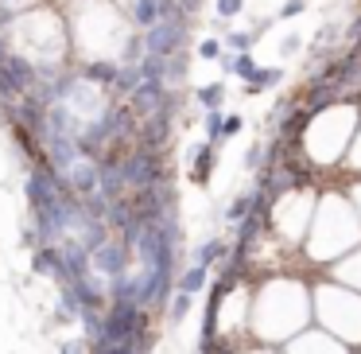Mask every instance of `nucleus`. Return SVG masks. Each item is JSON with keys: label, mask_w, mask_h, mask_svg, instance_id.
I'll use <instances>...</instances> for the list:
<instances>
[{"label": "nucleus", "mask_w": 361, "mask_h": 354, "mask_svg": "<svg viewBox=\"0 0 361 354\" xmlns=\"http://www.w3.org/2000/svg\"><path fill=\"white\" fill-rule=\"evenodd\" d=\"M303 12H307V0H283L276 20H295V16H303Z\"/></svg>", "instance_id": "bb28decb"}, {"label": "nucleus", "mask_w": 361, "mask_h": 354, "mask_svg": "<svg viewBox=\"0 0 361 354\" xmlns=\"http://www.w3.org/2000/svg\"><path fill=\"white\" fill-rule=\"evenodd\" d=\"M221 55H226V40H218V35H206V40H198V59H206V63H218Z\"/></svg>", "instance_id": "aec40b11"}, {"label": "nucleus", "mask_w": 361, "mask_h": 354, "mask_svg": "<svg viewBox=\"0 0 361 354\" xmlns=\"http://www.w3.org/2000/svg\"><path fill=\"white\" fill-rule=\"evenodd\" d=\"M206 281H210V269H206V265H190L187 273L179 276V292H190V296H198V292L206 288Z\"/></svg>", "instance_id": "4468645a"}, {"label": "nucleus", "mask_w": 361, "mask_h": 354, "mask_svg": "<svg viewBox=\"0 0 361 354\" xmlns=\"http://www.w3.org/2000/svg\"><path fill=\"white\" fill-rule=\"evenodd\" d=\"M144 327H148V307L109 304V312H105V319H102V331H97V338H94V354L105 350V346H113V343H125V338H140Z\"/></svg>", "instance_id": "f257e3e1"}, {"label": "nucleus", "mask_w": 361, "mask_h": 354, "mask_svg": "<svg viewBox=\"0 0 361 354\" xmlns=\"http://www.w3.org/2000/svg\"><path fill=\"white\" fill-rule=\"evenodd\" d=\"M345 51H361V12L345 24Z\"/></svg>", "instance_id": "a878e982"}, {"label": "nucleus", "mask_w": 361, "mask_h": 354, "mask_svg": "<svg viewBox=\"0 0 361 354\" xmlns=\"http://www.w3.org/2000/svg\"><path fill=\"white\" fill-rule=\"evenodd\" d=\"M179 105H183V98L171 90V98L164 102V110L140 121V129H136V144H140V148H159V152H164L167 141H171V125H175V113H179Z\"/></svg>", "instance_id": "7ed1b4c3"}, {"label": "nucleus", "mask_w": 361, "mask_h": 354, "mask_svg": "<svg viewBox=\"0 0 361 354\" xmlns=\"http://www.w3.org/2000/svg\"><path fill=\"white\" fill-rule=\"evenodd\" d=\"M221 125H226V113H221V110H210V113H206L202 129H206V141H210V144H221V141H226V136H221Z\"/></svg>", "instance_id": "412c9836"}, {"label": "nucleus", "mask_w": 361, "mask_h": 354, "mask_svg": "<svg viewBox=\"0 0 361 354\" xmlns=\"http://www.w3.org/2000/svg\"><path fill=\"white\" fill-rule=\"evenodd\" d=\"M190 304H195V296L190 292H175V300H171V323H183L190 315Z\"/></svg>", "instance_id": "5701e85b"}, {"label": "nucleus", "mask_w": 361, "mask_h": 354, "mask_svg": "<svg viewBox=\"0 0 361 354\" xmlns=\"http://www.w3.org/2000/svg\"><path fill=\"white\" fill-rule=\"evenodd\" d=\"M32 273H39V276H55L59 284H66L63 249H59V245H39V249L32 253Z\"/></svg>", "instance_id": "9d476101"}, {"label": "nucleus", "mask_w": 361, "mask_h": 354, "mask_svg": "<svg viewBox=\"0 0 361 354\" xmlns=\"http://www.w3.org/2000/svg\"><path fill=\"white\" fill-rule=\"evenodd\" d=\"M257 43H260L257 32H229L226 35V51H237V55H252Z\"/></svg>", "instance_id": "f3484780"}, {"label": "nucleus", "mask_w": 361, "mask_h": 354, "mask_svg": "<svg viewBox=\"0 0 361 354\" xmlns=\"http://www.w3.org/2000/svg\"><path fill=\"white\" fill-rule=\"evenodd\" d=\"M245 129V117L241 113H226V125H221V136H226V141H233L237 133H241Z\"/></svg>", "instance_id": "cd10ccee"}, {"label": "nucleus", "mask_w": 361, "mask_h": 354, "mask_svg": "<svg viewBox=\"0 0 361 354\" xmlns=\"http://www.w3.org/2000/svg\"><path fill=\"white\" fill-rule=\"evenodd\" d=\"M121 167H125L128 191H144V187H156V183H167V160L159 148H140L136 144L133 152H125Z\"/></svg>", "instance_id": "f03ea898"}, {"label": "nucleus", "mask_w": 361, "mask_h": 354, "mask_svg": "<svg viewBox=\"0 0 361 354\" xmlns=\"http://www.w3.org/2000/svg\"><path fill=\"white\" fill-rule=\"evenodd\" d=\"M299 51H303V35L291 32L288 40H280V59H291V55H299Z\"/></svg>", "instance_id": "c85d7f7f"}, {"label": "nucleus", "mask_w": 361, "mask_h": 354, "mask_svg": "<svg viewBox=\"0 0 361 354\" xmlns=\"http://www.w3.org/2000/svg\"><path fill=\"white\" fill-rule=\"evenodd\" d=\"M12 51H16V47H12V40H8V32H0V66L8 63V55H12Z\"/></svg>", "instance_id": "2f4dec72"}, {"label": "nucleus", "mask_w": 361, "mask_h": 354, "mask_svg": "<svg viewBox=\"0 0 361 354\" xmlns=\"http://www.w3.org/2000/svg\"><path fill=\"white\" fill-rule=\"evenodd\" d=\"M280 82H283V66H264V74H260L257 82H245V98H257V94H264V90L280 86Z\"/></svg>", "instance_id": "ddd939ff"}, {"label": "nucleus", "mask_w": 361, "mask_h": 354, "mask_svg": "<svg viewBox=\"0 0 361 354\" xmlns=\"http://www.w3.org/2000/svg\"><path fill=\"white\" fill-rule=\"evenodd\" d=\"M252 203H257V195H237L233 203H229V211H226V222H229V226H241V222L252 214Z\"/></svg>", "instance_id": "dca6fc26"}, {"label": "nucleus", "mask_w": 361, "mask_h": 354, "mask_svg": "<svg viewBox=\"0 0 361 354\" xmlns=\"http://www.w3.org/2000/svg\"><path fill=\"white\" fill-rule=\"evenodd\" d=\"M125 16L133 28L148 32V28L159 24V0H125Z\"/></svg>", "instance_id": "9b49d317"}, {"label": "nucleus", "mask_w": 361, "mask_h": 354, "mask_svg": "<svg viewBox=\"0 0 361 354\" xmlns=\"http://www.w3.org/2000/svg\"><path fill=\"white\" fill-rule=\"evenodd\" d=\"M214 167H218V144L202 141L190 148V183H198V187H206L214 175Z\"/></svg>", "instance_id": "1a4fd4ad"}, {"label": "nucleus", "mask_w": 361, "mask_h": 354, "mask_svg": "<svg viewBox=\"0 0 361 354\" xmlns=\"http://www.w3.org/2000/svg\"><path fill=\"white\" fill-rule=\"evenodd\" d=\"M202 4H206V0H183V8H187L190 16H198V8H202Z\"/></svg>", "instance_id": "473e14b6"}, {"label": "nucleus", "mask_w": 361, "mask_h": 354, "mask_svg": "<svg viewBox=\"0 0 361 354\" xmlns=\"http://www.w3.org/2000/svg\"><path fill=\"white\" fill-rule=\"evenodd\" d=\"M94 269L102 276H121V273H128L133 269V245L125 242V237H117V242H102L94 249Z\"/></svg>", "instance_id": "39448f33"}, {"label": "nucleus", "mask_w": 361, "mask_h": 354, "mask_svg": "<svg viewBox=\"0 0 361 354\" xmlns=\"http://www.w3.org/2000/svg\"><path fill=\"white\" fill-rule=\"evenodd\" d=\"M187 40H190V16L159 20L156 28H148V32H144L148 55H179V51H187Z\"/></svg>", "instance_id": "20e7f679"}, {"label": "nucleus", "mask_w": 361, "mask_h": 354, "mask_svg": "<svg viewBox=\"0 0 361 354\" xmlns=\"http://www.w3.org/2000/svg\"><path fill=\"white\" fill-rule=\"evenodd\" d=\"M221 253H226V242H221V237H210V242H202V245H198V253H195V265H206V269H210L214 261L221 257Z\"/></svg>", "instance_id": "6ab92c4d"}, {"label": "nucleus", "mask_w": 361, "mask_h": 354, "mask_svg": "<svg viewBox=\"0 0 361 354\" xmlns=\"http://www.w3.org/2000/svg\"><path fill=\"white\" fill-rule=\"evenodd\" d=\"M245 12V0H214V16L218 20H233Z\"/></svg>", "instance_id": "b1692460"}, {"label": "nucleus", "mask_w": 361, "mask_h": 354, "mask_svg": "<svg viewBox=\"0 0 361 354\" xmlns=\"http://www.w3.org/2000/svg\"><path fill=\"white\" fill-rule=\"evenodd\" d=\"M167 98H171V86H167V82H159V78H144L140 86H136L133 94L125 98V102L133 105V113L144 121V117H152V113L164 110Z\"/></svg>", "instance_id": "423d86ee"}, {"label": "nucleus", "mask_w": 361, "mask_h": 354, "mask_svg": "<svg viewBox=\"0 0 361 354\" xmlns=\"http://www.w3.org/2000/svg\"><path fill=\"white\" fill-rule=\"evenodd\" d=\"M16 20H20V12H16V8L0 4V32H12V28H16Z\"/></svg>", "instance_id": "c756f323"}, {"label": "nucleus", "mask_w": 361, "mask_h": 354, "mask_svg": "<svg viewBox=\"0 0 361 354\" xmlns=\"http://www.w3.org/2000/svg\"><path fill=\"white\" fill-rule=\"evenodd\" d=\"M4 102H20V90H16V82H12V74L0 66V105Z\"/></svg>", "instance_id": "393cba45"}, {"label": "nucleus", "mask_w": 361, "mask_h": 354, "mask_svg": "<svg viewBox=\"0 0 361 354\" xmlns=\"http://www.w3.org/2000/svg\"><path fill=\"white\" fill-rule=\"evenodd\" d=\"M148 350V338H125V343H113V346H105V350H97V354H144Z\"/></svg>", "instance_id": "4be33fe9"}, {"label": "nucleus", "mask_w": 361, "mask_h": 354, "mask_svg": "<svg viewBox=\"0 0 361 354\" xmlns=\"http://www.w3.org/2000/svg\"><path fill=\"white\" fill-rule=\"evenodd\" d=\"M198 105H202L206 113L210 110H221V102H226V82H206V86H198Z\"/></svg>", "instance_id": "2eb2a0df"}, {"label": "nucleus", "mask_w": 361, "mask_h": 354, "mask_svg": "<svg viewBox=\"0 0 361 354\" xmlns=\"http://www.w3.org/2000/svg\"><path fill=\"white\" fill-rule=\"evenodd\" d=\"M86 338H66V343H59V354H86Z\"/></svg>", "instance_id": "7c9ffc66"}, {"label": "nucleus", "mask_w": 361, "mask_h": 354, "mask_svg": "<svg viewBox=\"0 0 361 354\" xmlns=\"http://www.w3.org/2000/svg\"><path fill=\"white\" fill-rule=\"evenodd\" d=\"M233 74L241 82H257L260 74H264V66H257V59H252V55H237V51H233Z\"/></svg>", "instance_id": "a211bd4d"}, {"label": "nucleus", "mask_w": 361, "mask_h": 354, "mask_svg": "<svg viewBox=\"0 0 361 354\" xmlns=\"http://www.w3.org/2000/svg\"><path fill=\"white\" fill-rule=\"evenodd\" d=\"M78 74L113 94V86H117V78H121V59H90V63L78 66Z\"/></svg>", "instance_id": "6e6552de"}, {"label": "nucleus", "mask_w": 361, "mask_h": 354, "mask_svg": "<svg viewBox=\"0 0 361 354\" xmlns=\"http://www.w3.org/2000/svg\"><path fill=\"white\" fill-rule=\"evenodd\" d=\"M190 59H187V51H179V55H167V71H164V82L171 90H179L183 82H187V74H190Z\"/></svg>", "instance_id": "f8f14e48"}, {"label": "nucleus", "mask_w": 361, "mask_h": 354, "mask_svg": "<svg viewBox=\"0 0 361 354\" xmlns=\"http://www.w3.org/2000/svg\"><path fill=\"white\" fill-rule=\"evenodd\" d=\"M59 249H63V265H66V284L90 276V269H94V249H90L86 242H63Z\"/></svg>", "instance_id": "0eeeda50"}]
</instances>
